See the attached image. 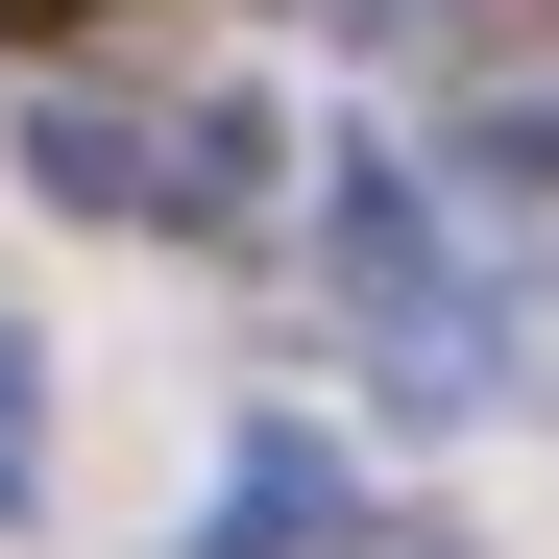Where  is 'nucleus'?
I'll return each mask as SVG.
<instances>
[{
	"instance_id": "20e7f679",
	"label": "nucleus",
	"mask_w": 559,
	"mask_h": 559,
	"mask_svg": "<svg viewBox=\"0 0 559 559\" xmlns=\"http://www.w3.org/2000/svg\"><path fill=\"white\" fill-rule=\"evenodd\" d=\"M0 511H49V341L0 317Z\"/></svg>"
},
{
	"instance_id": "423d86ee",
	"label": "nucleus",
	"mask_w": 559,
	"mask_h": 559,
	"mask_svg": "<svg viewBox=\"0 0 559 559\" xmlns=\"http://www.w3.org/2000/svg\"><path fill=\"white\" fill-rule=\"evenodd\" d=\"M365 559H462V535H365Z\"/></svg>"
},
{
	"instance_id": "f03ea898",
	"label": "nucleus",
	"mask_w": 559,
	"mask_h": 559,
	"mask_svg": "<svg viewBox=\"0 0 559 559\" xmlns=\"http://www.w3.org/2000/svg\"><path fill=\"white\" fill-rule=\"evenodd\" d=\"M293 535H341V462H317V438H243V487H219L195 559H293Z\"/></svg>"
},
{
	"instance_id": "f257e3e1",
	"label": "nucleus",
	"mask_w": 559,
	"mask_h": 559,
	"mask_svg": "<svg viewBox=\"0 0 559 559\" xmlns=\"http://www.w3.org/2000/svg\"><path fill=\"white\" fill-rule=\"evenodd\" d=\"M25 170L73 219H170V122H122V98H25Z\"/></svg>"
},
{
	"instance_id": "39448f33",
	"label": "nucleus",
	"mask_w": 559,
	"mask_h": 559,
	"mask_svg": "<svg viewBox=\"0 0 559 559\" xmlns=\"http://www.w3.org/2000/svg\"><path fill=\"white\" fill-rule=\"evenodd\" d=\"M462 170H511V195H559V73H511V98L462 122Z\"/></svg>"
},
{
	"instance_id": "7ed1b4c3",
	"label": "nucleus",
	"mask_w": 559,
	"mask_h": 559,
	"mask_svg": "<svg viewBox=\"0 0 559 559\" xmlns=\"http://www.w3.org/2000/svg\"><path fill=\"white\" fill-rule=\"evenodd\" d=\"M267 195V98H170V219H243Z\"/></svg>"
}]
</instances>
